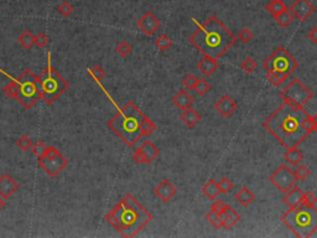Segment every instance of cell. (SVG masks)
<instances>
[{
    "mask_svg": "<svg viewBox=\"0 0 317 238\" xmlns=\"http://www.w3.org/2000/svg\"><path fill=\"white\" fill-rule=\"evenodd\" d=\"M218 60L211 56L204 55V57L197 62V70L204 74V77H211L216 73V71L218 70Z\"/></svg>",
    "mask_w": 317,
    "mask_h": 238,
    "instance_id": "19",
    "label": "cell"
},
{
    "mask_svg": "<svg viewBox=\"0 0 317 238\" xmlns=\"http://www.w3.org/2000/svg\"><path fill=\"white\" fill-rule=\"evenodd\" d=\"M153 192L160 201L164 202V204H167V202H170L172 198L175 197L177 190L176 186H175L169 179H164V180L160 181V183L154 188Z\"/></svg>",
    "mask_w": 317,
    "mask_h": 238,
    "instance_id": "15",
    "label": "cell"
},
{
    "mask_svg": "<svg viewBox=\"0 0 317 238\" xmlns=\"http://www.w3.org/2000/svg\"><path fill=\"white\" fill-rule=\"evenodd\" d=\"M309 114L304 107L283 102L264 119L263 128L284 148L299 146L310 135L304 125L305 119Z\"/></svg>",
    "mask_w": 317,
    "mask_h": 238,
    "instance_id": "1",
    "label": "cell"
},
{
    "mask_svg": "<svg viewBox=\"0 0 317 238\" xmlns=\"http://www.w3.org/2000/svg\"><path fill=\"white\" fill-rule=\"evenodd\" d=\"M280 97L283 99V102H286V103L304 107L314 98V92H312V90L309 86L304 85L297 77H295L281 91Z\"/></svg>",
    "mask_w": 317,
    "mask_h": 238,
    "instance_id": "9",
    "label": "cell"
},
{
    "mask_svg": "<svg viewBox=\"0 0 317 238\" xmlns=\"http://www.w3.org/2000/svg\"><path fill=\"white\" fill-rule=\"evenodd\" d=\"M263 69L267 72L276 71L291 76L299 69V62L290 51L283 46H279L265 58V61L263 62Z\"/></svg>",
    "mask_w": 317,
    "mask_h": 238,
    "instance_id": "8",
    "label": "cell"
},
{
    "mask_svg": "<svg viewBox=\"0 0 317 238\" xmlns=\"http://www.w3.org/2000/svg\"><path fill=\"white\" fill-rule=\"evenodd\" d=\"M88 73L95 82H102L106 78V71H104L103 67L98 66V65L93 66L92 69H88Z\"/></svg>",
    "mask_w": 317,
    "mask_h": 238,
    "instance_id": "37",
    "label": "cell"
},
{
    "mask_svg": "<svg viewBox=\"0 0 317 238\" xmlns=\"http://www.w3.org/2000/svg\"><path fill=\"white\" fill-rule=\"evenodd\" d=\"M153 218V214L129 192L106 214L107 222L127 238L139 235Z\"/></svg>",
    "mask_w": 317,
    "mask_h": 238,
    "instance_id": "4",
    "label": "cell"
},
{
    "mask_svg": "<svg viewBox=\"0 0 317 238\" xmlns=\"http://www.w3.org/2000/svg\"><path fill=\"white\" fill-rule=\"evenodd\" d=\"M5 206H6L5 198L0 196V211H1V210H4V207H5Z\"/></svg>",
    "mask_w": 317,
    "mask_h": 238,
    "instance_id": "46",
    "label": "cell"
},
{
    "mask_svg": "<svg viewBox=\"0 0 317 238\" xmlns=\"http://www.w3.org/2000/svg\"><path fill=\"white\" fill-rule=\"evenodd\" d=\"M290 11L294 19L305 23L316 11V8L311 3V0H294V3L290 6Z\"/></svg>",
    "mask_w": 317,
    "mask_h": 238,
    "instance_id": "14",
    "label": "cell"
},
{
    "mask_svg": "<svg viewBox=\"0 0 317 238\" xmlns=\"http://www.w3.org/2000/svg\"><path fill=\"white\" fill-rule=\"evenodd\" d=\"M289 77H290L289 74L281 73V72H276V71H268L267 72L268 82H269L272 86H274V87H280V86L285 82Z\"/></svg>",
    "mask_w": 317,
    "mask_h": 238,
    "instance_id": "27",
    "label": "cell"
},
{
    "mask_svg": "<svg viewBox=\"0 0 317 238\" xmlns=\"http://www.w3.org/2000/svg\"><path fill=\"white\" fill-rule=\"evenodd\" d=\"M20 189V184L18 183L15 177L11 175L4 174L0 176V196L5 200L10 198L11 196L15 195Z\"/></svg>",
    "mask_w": 317,
    "mask_h": 238,
    "instance_id": "17",
    "label": "cell"
},
{
    "mask_svg": "<svg viewBox=\"0 0 317 238\" xmlns=\"http://www.w3.org/2000/svg\"><path fill=\"white\" fill-rule=\"evenodd\" d=\"M304 197H305V191H302L301 189L297 188V186H294L291 188L290 190L286 191L285 195L283 197V202L291 209V207H296L300 206V205L304 202Z\"/></svg>",
    "mask_w": 317,
    "mask_h": 238,
    "instance_id": "20",
    "label": "cell"
},
{
    "mask_svg": "<svg viewBox=\"0 0 317 238\" xmlns=\"http://www.w3.org/2000/svg\"><path fill=\"white\" fill-rule=\"evenodd\" d=\"M197 79H198V77H196L195 74L188 73L183 77L182 81H181V83H182L183 87L187 88V90H193L196 86V82H197Z\"/></svg>",
    "mask_w": 317,
    "mask_h": 238,
    "instance_id": "43",
    "label": "cell"
},
{
    "mask_svg": "<svg viewBox=\"0 0 317 238\" xmlns=\"http://www.w3.org/2000/svg\"><path fill=\"white\" fill-rule=\"evenodd\" d=\"M50 44V39L45 32H39L35 35V46L39 48H45Z\"/></svg>",
    "mask_w": 317,
    "mask_h": 238,
    "instance_id": "42",
    "label": "cell"
},
{
    "mask_svg": "<svg viewBox=\"0 0 317 238\" xmlns=\"http://www.w3.org/2000/svg\"><path fill=\"white\" fill-rule=\"evenodd\" d=\"M18 43L23 48L30 50V48H32L35 46V35L31 31H29V30H25L18 37Z\"/></svg>",
    "mask_w": 317,
    "mask_h": 238,
    "instance_id": "28",
    "label": "cell"
},
{
    "mask_svg": "<svg viewBox=\"0 0 317 238\" xmlns=\"http://www.w3.org/2000/svg\"><path fill=\"white\" fill-rule=\"evenodd\" d=\"M193 20V19H192ZM197 29L190 35L188 41L202 55L221 58L237 43V36L216 15H211L202 24L193 20Z\"/></svg>",
    "mask_w": 317,
    "mask_h": 238,
    "instance_id": "2",
    "label": "cell"
},
{
    "mask_svg": "<svg viewBox=\"0 0 317 238\" xmlns=\"http://www.w3.org/2000/svg\"><path fill=\"white\" fill-rule=\"evenodd\" d=\"M265 10H267L272 18H276L277 15H280L281 13L288 10V6H286L284 0H270L269 3L265 5Z\"/></svg>",
    "mask_w": 317,
    "mask_h": 238,
    "instance_id": "25",
    "label": "cell"
},
{
    "mask_svg": "<svg viewBox=\"0 0 317 238\" xmlns=\"http://www.w3.org/2000/svg\"><path fill=\"white\" fill-rule=\"evenodd\" d=\"M221 220H222V228L225 230H230L234 227L239 221H241V216L235 210L232 209V206L225 204L222 211L220 212Z\"/></svg>",
    "mask_w": 317,
    "mask_h": 238,
    "instance_id": "18",
    "label": "cell"
},
{
    "mask_svg": "<svg viewBox=\"0 0 317 238\" xmlns=\"http://www.w3.org/2000/svg\"><path fill=\"white\" fill-rule=\"evenodd\" d=\"M241 69L248 74L254 73V72L258 71V61H256L255 58L251 57V56H247L243 61H242Z\"/></svg>",
    "mask_w": 317,
    "mask_h": 238,
    "instance_id": "32",
    "label": "cell"
},
{
    "mask_svg": "<svg viewBox=\"0 0 317 238\" xmlns=\"http://www.w3.org/2000/svg\"><path fill=\"white\" fill-rule=\"evenodd\" d=\"M171 102L175 107H177V108L181 109V111H185V109L193 106L195 98H193L187 91L181 90L171 98Z\"/></svg>",
    "mask_w": 317,
    "mask_h": 238,
    "instance_id": "21",
    "label": "cell"
},
{
    "mask_svg": "<svg viewBox=\"0 0 317 238\" xmlns=\"http://www.w3.org/2000/svg\"><path fill=\"white\" fill-rule=\"evenodd\" d=\"M306 36L310 43L314 44V45H317V26H312L311 29L307 31Z\"/></svg>",
    "mask_w": 317,
    "mask_h": 238,
    "instance_id": "44",
    "label": "cell"
},
{
    "mask_svg": "<svg viewBox=\"0 0 317 238\" xmlns=\"http://www.w3.org/2000/svg\"><path fill=\"white\" fill-rule=\"evenodd\" d=\"M37 164L46 172V175L50 177H56L66 169L68 160L56 146H48L46 153L39 158Z\"/></svg>",
    "mask_w": 317,
    "mask_h": 238,
    "instance_id": "10",
    "label": "cell"
},
{
    "mask_svg": "<svg viewBox=\"0 0 317 238\" xmlns=\"http://www.w3.org/2000/svg\"><path fill=\"white\" fill-rule=\"evenodd\" d=\"M160 155V149L150 141H145L141 144L139 148L135 149V151L133 153V162L135 164H141V165H149L158 159V156Z\"/></svg>",
    "mask_w": 317,
    "mask_h": 238,
    "instance_id": "12",
    "label": "cell"
},
{
    "mask_svg": "<svg viewBox=\"0 0 317 238\" xmlns=\"http://www.w3.org/2000/svg\"><path fill=\"white\" fill-rule=\"evenodd\" d=\"M0 73H4L10 79L3 87V92L6 97L15 99L25 109L34 108L37 102L41 101L40 78L34 71L25 69L18 78L9 76L3 70H0Z\"/></svg>",
    "mask_w": 317,
    "mask_h": 238,
    "instance_id": "5",
    "label": "cell"
},
{
    "mask_svg": "<svg viewBox=\"0 0 317 238\" xmlns=\"http://www.w3.org/2000/svg\"><path fill=\"white\" fill-rule=\"evenodd\" d=\"M284 159L288 164L293 165V167H297L299 164H301L304 160V154L300 150L299 146H294V148H288Z\"/></svg>",
    "mask_w": 317,
    "mask_h": 238,
    "instance_id": "24",
    "label": "cell"
},
{
    "mask_svg": "<svg viewBox=\"0 0 317 238\" xmlns=\"http://www.w3.org/2000/svg\"><path fill=\"white\" fill-rule=\"evenodd\" d=\"M206 218L212 226H213L216 230H221L222 228V220H221L220 212L213 211V210H209L206 214Z\"/></svg>",
    "mask_w": 317,
    "mask_h": 238,
    "instance_id": "36",
    "label": "cell"
},
{
    "mask_svg": "<svg viewBox=\"0 0 317 238\" xmlns=\"http://www.w3.org/2000/svg\"><path fill=\"white\" fill-rule=\"evenodd\" d=\"M270 183L280 191V192L285 193L286 191L290 190L291 188L296 185L297 180H296L294 170H291L288 165L281 164L270 174L269 177Z\"/></svg>",
    "mask_w": 317,
    "mask_h": 238,
    "instance_id": "11",
    "label": "cell"
},
{
    "mask_svg": "<svg viewBox=\"0 0 317 238\" xmlns=\"http://www.w3.org/2000/svg\"><path fill=\"white\" fill-rule=\"evenodd\" d=\"M218 183V188H220V192L223 193V195H227L229 193L230 191L233 190L234 188V184L228 179V177H222L220 181H217Z\"/></svg>",
    "mask_w": 317,
    "mask_h": 238,
    "instance_id": "40",
    "label": "cell"
},
{
    "mask_svg": "<svg viewBox=\"0 0 317 238\" xmlns=\"http://www.w3.org/2000/svg\"><path fill=\"white\" fill-rule=\"evenodd\" d=\"M115 52L118 53L122 58H128L133 52V46L132 44L123 40V41H119L115 46Z\"/></svg>",
    "mask_w": 317,
    "mask_h": 238,
    "instance_id": "31",
    "label": "cell"
},
{
    "mask_svg": "<svg viewBox=\"0 0 317 238\" xmlns=\"http://www.w3.org/2000/svg\"><path fill=\"white\" fill-rule=\"evenodd\" d=\"M57 11L58 14L64 16V18H69V16L74 13V8L69 1L64 0V1L57 6Z\"/></svg>",
    "mask_w": 317,
    "mask_h": 238,
    "instance_id": "39",
    "label": "cell"
},
{
    "mask_svg": "<svg viewBox=\"0 0 317 238\" xmlns=\"http://www.w3.org/2000/svg\"><path fill=\"white\" fill-rule=\"evenodd\" d=\"M32 145H34V142H32L31 138L26 134L22 135V137H19L18 141H16V146H18V148L23 151L31 150Z\"/></svg>",
    "mask_w": 317,
    "mask_h": 238,
    "instance_id": "34",
    "label": "cell"
},
{
    "mask_svg": "<svg viewBox=\"0 0 317 238\" xmlns=\"http://www.w3.org/2000/svg\"><path fill=\"white\" fill-rule=\"evenodd\" d=\"M237 101L228 95H222L221 98H218L216 103H214V109H216L223 118H230V117L237 112Z\"/></svg>",
    "mask_w": 317,
    "mask_h": 238,
    "instance_id": "16",
    "label": "cell"
},
{
    "mask_svg": "<svg viewBox=\"0 0 317 238\" xmlns=\"http://www.w3.org/2000/svg\"><path fill=\"white\" fill-rule=\"evenodd\" d=\"M202 193L206 196L208 200H216L217 196L220 195V188H218V183L214 179H209L202 188Z\"/></svg>",
    "mask_w": 317,
    "mask_h": 238,
    "instance_id": "26",
    "label": "cell"
},
{
    "mask_svg": "<svg viewBox=\"0 0 317 238\" xmlns=\"http://www.w3.org/2000/svg\"><path fill=\"white\" fill-rule=\"evenodd\" d=\"M274 19H275V22H276V24L279 25L280 27H283V29H286V27L290 26L294 22V16L289 9L288 10L284 11V13H281L280 15H277L276 18H274Z\"/></svg>",
    "mask_w": 317,
    "mask_h": 238,
    "instance_id": "30",
    "label": "cell"
},
{
    "mask_svg": "<svg viewBox=\"0 0 317 238\" xmlns=\"http://www.w3.org/2000/svg\"><path fill=\"white\" fill-rule=\"evenodd\" d=\"M39 78L41 101L47 106H52L69 87L65 77L51 64V52L47 53V66L41 72Z\"/></svg>",
    "mask_w": 317,
    "mask_h": 238,
    "instance_id": "7",
    "label": "cell"
},
{
    "mask_svg": "<svg viewBox=\"0 0 317 238\" xmlns=\"http://www.w3.org/2000/svg\"><path fill=\"white\" fill-rule=\"evenodd\" d=\"M47 144L45 143L44 141H37L36 143H34V145H32L31 148V151L32 154H34L35 156H36L37 159L40 158V156H43L44 154L46 153V150H47Z\"/></svg>",
    "mask_w": 317,
    "mask_h": 238,
    "instance_id": "41",
    "label": "cell"
},
{
    "mask_svg": "<svg viewBox=\"0 0 317 238\" xmlns=\"http://www.w3.org/2000/svg\"><path fill=\"white\" fill-rule=\"evenodd\" d=\"M223 206H225V202L221 201V200H216V201L212 204L211 210H213V211H217V212H221L222 211Z\"/></svg>",
    "mask_w": 317,
    "mask_h": 238,
    "instance_id": "45",
    "label": "cell"
},
{
    "mask_svg": "<svg viewBox=\"0 0 317 238\" xmlns=\"http://www.w3.org/2000/svg\"><path fill=\"white\" fill-rule=\"evenodd\" d=\"M234 200L243 207H248L255 201V195L253 193V191L249 190L247 186H243L235 192Z\"/></svg>",
    "mask_w": 317,
    "mask_h": 238,
    "instance_id": "23",
    "label": "cell"
},
{
    "mask_svg": "<svg viewBox=\"0 0 317 238\" xmlns=\"http://www.w3.org/2000/svg\"><path fill=\"white\" fill-rule=\"evenodd\" d=\"M201 113H200L197 109L192 108V107L182 111V113H181L180 116L181 122H182L183 125H185L186 128H188V129H193L198 123L201 122Z\"/></svg>",
    "mask_w": 317,
    "mask_h": 238,
    "instance_id": "22",
    "label": "cell"
},
{
    "mask_svg": "<svg viewBox=\"0 0 317 238\" xmlns=\"http://www.w3.org/2000/svg\"><path fill=\"white\" fill-rule=\"evenodd\" d=\"M211 90H212L211 83L204 78H198L197 82H196L195 88H193V91H195V92L197 93V95H200V97L206 95Z\"/></svg>",
    "mask_w": 317,
    "mask_h": 238,
    "instance_id": "33",
    "label": "cell"
},
{
    "mask_svg": "<svg viewBox=\"0 0 317 238\" xmlns=\"http://www.w3.org/2000/svg\"><path fill=\"white\" fill-rule=\"evenodd\" d=\"M280 220L296 237H311L317 232V207L309 205L291 207Z\"/></svg>",
    "mask_w": 317,
    "mask_h": 238,
    "instance_id": "6",
    "label": "cell"
},
{
    "mask_svg": "<svg viewBox=\"0 0 317 238\" xmlns=\"http://www.w3.org/2000/svg\"><path fill=\"white\" fill-rule=\"evenodd\" d=\"M107 127L120 138L128 146H134L144 137H150L156 130V124L134 101H128L115 116L108 119Z\"/></svg>",
    "mask_w": 317,
    "mask_h": 238,
    "instance_id": "3",
    "label": "cell"
},
{
    "mask_svg": "<svg viewBox=\"0 0 317 238\" xmlns=\"http://www.w3.org/2000/svg\"><path fill=\"white\" fill-rule=\"evenodd\" d=\"M294 174H295V177L297 181H306L307 177L311 175V170H310V167H306V165L299 164L296 167V169L294 170Z\"/></svg>",
    "mask_w": 317,
    "mask_h": 238,
    "instance_id": "35",
    "label": "cell"
},
{
    "mask_svg": "<svg viewBox=\"0 0 317 238\" xmlns=\"http://www.w3.org/2000/svg\"><path fill=\"white\" fill-rule=\"evenodd\" d=\"M160 19L153 13V11H146L140 18L137 19L136 26L141 34L145 36H154L160 29Z\"/></svg>",
    "mask_w": 317,
    "mask_h": 238,
    "instance_id": "13",
    "label": "cell"
},
{
    "mask_svg": "<svg viewBox=\"0 0 317 238\" xmlns=\"http://www.w3.org/2000/svg\"><path fill=\"white\" fill-rule=\"evenodd\" d=\"M253 39H254V34L249 27H243V29L239 30V32H238L237 35L238 41H241V43L244 44V45H248Z\"/></svg>",
    "mask_w": 317,
    "mask_h": 238,
    "instance_id": "38",
    "label": "cell"
},
{
    "mask_svg": "<svg viewBox=\"0 0 317 238\" xmlns=\"http://www.w3.org/2000/svg\"><path fill=\"white\" fill-rule=\"evenodd\" d=\"M174 45V41L167 36L166 34H162L160 36L156 37L155 40V46L158 51H161V52H165V51L170 50Z\"/></svg>",
    "mask_w": 317,
    "mask_h": 238,
    "instance_id": "29",
    "label": "cell"
}]
</instances>
